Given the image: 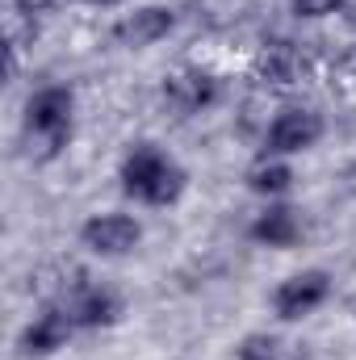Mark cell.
<instances>
[{
    "instance_id": "1",
    "label": "cell",
    "mask_w": 356,
    "mask_h": 360,
    "mask_svg": "<svg viewBox=\"0 0 356 360\" xmlns=\"http://www.w3.org/2000/svg\"><path fill=\"white\" fill-rule=\"evenodd\" d=\"M122 184H126V193H134V197H143V201H151V205H164V201H172L180 193V168L172 160H164L160 151H151V147H139L130 160H126V168H122Z\"/></svg>"
},
{
    "instance_id": "2",
    "label": "cell",
    "mask_w": 356,
    "mask_h": 360,
    "mask_svg": "<svg viewBox=\"0 0 356 360\" xmlns=\"http://www.w3.org/2000/svg\"><path fill=\"white\" fill-rule=\"evenodd\" d=\"M319 134H323V122L310 109H285L268 130V151H276V155L306 151V147H314Z\"/></svg>"
},
{
    "instance_id": "3",
    "label": "cell",
    "mask_w": 356,
    "mask_h": 360,
    "mask_svg": "<svg viewBox=\"0 0 356 360\" xmlns=\"http://www.w3.org/2000/svg\"><path fill=\"white\" fill-rule=\"evenodd\" d=\"M327 297V272H298L276 289V314L281 319H302Z\"/></svg>"
},
{
    "instance_id": "4",
    "label": "cell",
    "mask_w": 356,
    "mask_h": 360,
    "mask_svg": "<svg viewBox=\"0 0 356 360\" xmlns=\"http://www.w3.org/2000/svg\"><path fill=\"white\" fill-rule=\"evenodd\" d=\"M84 243L101 256H122L139 243V222L126 214H101L84 226Z\"/></svg>"
},
{
    "instance_id": "5",
    "label": "cell",
    "mask_w": 356,
    "mask_h": 360,
    "mask_svg": "<svg viewBox=\"0 0 356 360\" xmlns=\"http://www.w3.org/2000/svg\"><path fill=\"white\" fill-rule=\"evenodd\" d=\"M68 122H72V96L63 89H42L30 101V130H38L42 139L59 143L68 134Z\"/></svg>"
},
{
    "instance_id": "6",
    "label": "cell",
    "mask_w": 356,
    "mask_h": 360,
    "mask_svg": "<svg viewBox=\"0 0 356 360\" xmlns=\"http://www.w3.org/2000/svg\"><path fill=\"white\" fill-rule=\"evenodd\" d=\"M168 30H172V13L151 4V8L126 13V17L113 25V38H117L122 46H151V42H160Z\"/></svg>"
},
{
    "instance_id": "7",
    "label": "cell",
    "mask_w": 356,
    "mask_h": 360,
    "mask_svg": "<svg viewBox=\"0 0 356 360\" xmlns=\"http://www.w3.org/2000/svg\"><path fill=\"white\" fill-rule=\"evenodd\" d=\"M68 314H72V323H80V327H101V323H113V319H117V302H113V293H105V289H80V293L68 302Z\"/></svg>"
},
{
    "instance_id": "8",
    "label": "cell",
    "mask_w": 356,
    "mask_h": 360,
    "mask_svg": "<svg viewBox=\"0 0 356 360\" xmlns=\"http://www.w3.org/2000/svg\"><path fill=\"white\" fill-rule=\"evenodd\" d=\"M68 331H72V314L68 310H51V314H42L30 331H25V352H55L63 340H68Z\"/></svg>"
},
{
    "instance_id": "9",
    "label": "cell",
    "mask_w": 356,
    "mask_h": 360,
    "mask_svg": "<svg viewBox=\"0 0 356 360\" xmlns=\"http://www.w3.org/2000/svg\"><path fill=\"white\" fill-rule=\"evenodd\" d=\"M210 96H214L210 76H197V72H189V76H172V80H168V101H172L177 109H184V113H193V109L210 105Z\"/></svg>"
},
{
    "instance_id": "10",
    "label": "cell",
    "mask_w": 356,
    "mask_h": 360,
    "mask_svg": "<svg viewBox=\"0 0 356 360\" xmlns=\"http://www.w3.org/2000/svg\"><path fill=\"white\" fill-rule=\"evenodd\" d=\"M252 235H256L260 243H268V248H285V243L298 239V218H293V210L276 205V210L260 214V222L252 226Z\"/></svg>"
},
{
    "instance_id": "11",
    "label": "cell",
    "mask_w": 356,
    "mask_h": 360,
    "mask_svg": "<svg viewBox=\"0 0 356 360\" xmlns=\"http://www.w3.org/2000/svg\"><path fill=\"white\" fill-rule=\"evenodd\" d=\"M289 180H293V176H289V168L272 164V168H260V172H252V188H260V193H281Z\"/></svg>"
},
{
    "instance_id": "12",
    "label": "cell",
    "mask_w": 356,
    "mask_h": 360,
    "mask_svg": "<svg viewBox=\"0 0 356 360\" xmlns=\"http://www.w3.org/2000/svg\"><path fill=\"white\" fill-rule=\"evenodd\" d=\"M239 360H276V340H268V335H252V340H243Z\"/></svg>"
},
{
    "instance_id": "13",
    "label": "cell",
    "mask_w": 356,
    "mask_h": 360,
    "mask_svg": "<svg viewBox=\"0 0 356 360\" xmlns=\"http://www.w3.org/2000/svg\"><path fill=\"white\" fill-rule=\"evenodd\" d=\"M344 0H293V8L302 13V17H327V13H336Z\"/></svg>"
},
{
    "instance_id": "14",
    "label": "cell",
    "mask_w": 356,
    "mask_h": 360,
    "mask_svg": "<svg viewBox=\"0 0 356 360\" xmlns=\"http://www.w3.org/2000/svg\"><path fill=\"white\" fill-rule=\"evenodd\" d=\"M46 0H21V8H42Z\"/></svg>"
},
{
    "instance_id": "15",
    "label": "cell",
    "mask_w": 356,
    "mask_h": 360,
    "mask_svg": "<svg viewBox=\"0 0 356 360\" xmlns=\"http://www.w3.org/2000/svg\"><path fill=\"white\" fill-rule=\"evenodd\" d=\"M101 4H113V0H101Z\"/></svg>"
}]
</instances>
